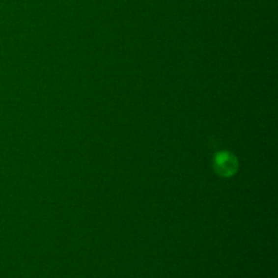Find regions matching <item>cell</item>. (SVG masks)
<instances>
[{
	"mask_svg": "<svg viewBox=\"0 0 278 278\" xmlns=\"http://www.w3.org/2000/svg\"><path fill=\"white\" fill-rule=\"evenodd\" d=\"M235 160L228 154H221L216 160V168L224 175H228L235 171Z\"/></svg>",
	"mask_w": 278,
	"mask_h": 278,
	"instance_id": "cell-1",
	"label": "cell"
}]
</instances>
